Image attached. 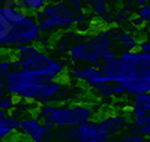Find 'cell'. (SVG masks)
<instances>
[{"instance_id": "cell-7", "label": "cell", "mask_w": 150, "mask_h": 142, "mask_svg": "<svg viewBox=\"0 0 150 142\" xmlns=\"http://www.w3.org/2000/svg\"><path fill=\"white\" fill-rule=\"evenodd\" d=\"M114 84L122 87L128 96H138V94H149L150 91V78H126L117 79Z\"/></svg>"}, {"instance_id": "cell-11", "label": "cell", "mask_w": 150, "mask_h": 142, "mask_svg": "<svg viewBox=\"0 0 150 142\" xmlns=\"http://www.w3.org/2000/svg\"><path fill=\"white\" fill-rule=\"evenodd\" d=\"M69 109H71L75 121H77L78 124L90 121L92 117H93L92 106L87 105V103H84V102H75V103H72V105L69 106Z\"/></svg>"}, {"instance_id": "cell-25", "label": "cell", "mask_w": 150, "mask_h": 142, "mask_svg": "<svg viewBox=\"0 0 150 142\" xmlns=\"http://www.w3.org/2000/svg\"><path fill=\"white\" fill-rule=\"evenodd\" d=\"M45 132H47V129H44V127H42V124H41V126L38 127L36 130H35V132L29 136V139H30L32 142H45V141H44Z\"/></svg>"}, {"instance_id": "cell-29", "label": "cell", "mask_w": 150, "mask_h": 142, "mask_svg": "<svg viewBox=\"0 0 150 142\" xmlns=\"http://www.w3.org/2000/svg\"><path fill=\"white\" fill-rule=\"evenodd\" d=\"M137 51L144 53V54H149V51H150V41H149V37H147V39H140Z\"/></svg>"}, {"instance_id": "cell-23", "label": "cell", "mask_w": 150, "mask_h": 142, "mask_svg": "<svg viewBox=\"0 0 150 142\" xmlns=\"http://www.w3.org/2000/svg\"><path fill=\"white\" fill-rule=\"evenodd\" d=\"M12 32V24H9L5 18H3V15L0 14V45H2V42L8 37V34Z\"/></svg>"}, {"instance_id": "cell-16", "label": "cell", "mask_w": 150, "mask_h": 142, "mask_svg": "<svg viewBox=\"0 0 150 142\" xmlns=\"http://www.w3.org/2000/svg\"><path fill=\"white\" fill-rule=\"evenodd\" d=\"M41 51V48H39V45H17V46H14V57L15 58H18V60H26V58H29V57H32V56H35L36 53H39Z\"/></svg>"}, {"instance_id": "cell-3", "label": "cell", "mask_w": 150, "mask_h": 142, "mask_svg": "<svg viewBox=\"0 0 150 142\" xmlns=\"http://www.w3.org/2000/svg\"><path fill=\"white\" fill-rule=\"evenodd\" d=\"M110 51H112V41L102 33H95L74 45L68 54L72 61H83L89 66H95L96 63L102 61L104 56Z\"/></svg>"}, {"instance_id": "cell-18", "label": "cell", "mask_w": 150, "mask_h": 142, "mask_svg": "<svg viewBox=\"0 0 150 142\" xmlns=\"http://www.w3.org/2000/svg\"><path fill=\"white\" fill-rule=\"evenodd\" d=\"M92 18L89 17L87 12H81V14H77V18H75V27L80 32V34H86L92 29Z\"/></svg>"}, {"instance_id": "cell-33", "label": "cell", "mask_w": 150, "mask_h": 142, "mask_svg": "<svg viewBox=\"0 0 150 142\" xmlns=\"http://www.w3.org/2000/svg\"><path fill=\"white\" fill-rule=\"evenodd\" d=\"M135 5H138L140 8H143V6L149 5V2H147V0H137V2H135Z\"/></svg>"}, {"instance_id": "cell-5", "label": "cell", "mask_w": 150, "mask_h": 142, "mask_svg": "<svg viewBox=\"0 0 150 142\" xmlns=\"http://www.w3.org/2000/svg\"><path fill=\"white\" fill-rule=\"evenodd\" d=\"M41 30L35 22L32 15H26L18 24L12 25V32L2 42L0 48L5 46H17V45H35L41 39Z\"/></svg>"}, {"instance_id": "cell-6", "label": "cell", "mask_w": 150, "mask_h": 142, "mask_svg": "<svg viewBox=\"0 0 150 142\" xmlns=\"http://www.w3.org/2000/svg\"><path fill=\"white\" fill-rule=\"evenodd\" d=\"M57 138L66 142H108L110 136L99 127L98 121H87L78 124L69 130L59 129Z\"/></svg>"}, {"instance_id": "cell-17", "label": "cell", "mask_w": 150, "mask_h": 142, "mask_svg": "<svg viewBox=\"0 0 150 142\" xmlns=\"http://www.w3.org/2000/svg\"><path fill=\"white\" fill-rule=\"evenodd\" d=\"M39 126H41V121L38 120L36 117L21 120V121H20V129H18L17 133H20L21 136H27V138H29Z\"/></svg>"}, {"instance_id": "cell-22", "label": "cell", "mask_w": 150, "mask_h": 142, "mask_svg": "<svg viewBox=\"0 0 150 142\" xmlns=\"http://www.w3.org/2000/svg\"><path fill=\"white\" fill-rule=\"evenodd\" d=\"M95 91H98L99 94H101L102 97H105V99L114 97V82H107V84L99 85Z\"/></svg>"}, {"instance_id": "cell-19", "label": "cell", "mask_w": 150, "mask_h": 142, "mask_svg": "<svg viewBox=\"0 0 150 142\" xmlns=\"http://www.w3.org/2000/svg\"><path fill=\"white\" fill-rule=\"evenodd\" d=\"M23 5L26 8L27 15H36L48 5V2L45 0H23Z\"/></svg>"}, {"instance_id": "cell-15", "label": "cell", "mask_w": 150, "mask_h": 142, "mask_svg": "<svg viewBox=\"0 0 150 142\" xmlns=\"http://www.w3.org/2000/svg\"><path fill=\"white\" fill-rule=\"evenodd\" d=\"M117 41L122 44L125 51H137V48H138V42H140V39L134 33L126 32V30L122 32V34L119 36Z\"/></svg>"}, {"instance_id": "cell-32", "label": "cell", "mask_w": 150, "mask_h": 142, "mask_svg": "<svg viewBox=\"0 0 150 142\" xmlns=\"http://www.w3.org/2000/svg\"><path fill=\"white\" fill-rule=\"evenodd\" d=\"M117 57H119V56L114 53V51H110V53H107V54L104 56V58H102L101 63H104V64H105V63H110V61H112V60H116Z\"/></svg>"}, {"instance_id": "cell-12", "label": "cell", "mask_w": 150, "mask_h": 142, "mask_svg": "<svg viewBox=\"0 0 150 142\" xmlns=\"http://www.w3.org/2000/svg\"><path fill=\"white\" fill-rule=\"evenodd\" d=\"M81 39V34L80 33H75V32H66L60 36V41L59 44L54 45V49L57 53H68V51L74 46L77 45Z\"/></svg>"}, {"instance_id": "cell-10", "label": "cell", "mask_w": 150, "mask_h": 142, "mask_svg": "<svg viewBox=\"0 0 150 142\" xmlns=\"http://www.w3.org/2000/svg\"><path fill=\"white\" fill-rule=\"evenodd\" d=\"M131 115L134 118L146 117L150 112V94H138L135 96L131 103Z\"/></svg>"}, {"instance_id": "cell-31", "label": "cell", "mask_w": 150, "mask_h": 142, "mask_svg": "<svg viewBox=\"0 0 150 142\" xmlns=\"http://www.w3.org/2000/svg\"><path fill=\"white\" fill-rule=\"evenodd\" d=\"M9 135H12V132L8 129V126L5 124V120H3L2 123H0V142L5 141V139H6Z\"/></svg>"}, {"instance_id": "cell-2", "label": "cell", "mask_w": 150, "mask_h": 142, "mask_svg": "<svg viewBox=\"0 0 150 142\" xmlns=\"http://www.w3.org/2000/svg\"><path fill=\"white\" fill-rule=\"evenodd\" d=\"M32 17L38 24L41 33H48L54 30L69 29L75 25L77 14L72 11L68 2H53L48 3L39 14Z\"/></svg>"}, {"instance_id": "cell-8", "label": "cell", "mask_w": 150, "mask_h": 142, "mask_svg": "<svg viewBox=\"0 0 150 142\" xmlns=\"http://www.w3.org/2000/svg\"><path fill=\"white\" fill-rule=\"evenodd\" d=\"M119 61L126 67H137L143 70H150V54H144L140 51H123Z\"/></svg>"}, {"instance_id": "cell-27", "label": "cell", "mask_w": 150, "mask_h": 142, "mask_svg": "<svg viewBox=\"0 0 150 142\" xmlns=\"http://www.w3.org/2000/svg\"><path fill=\"white\" fill-rule=\"evenodd\" d=\"M69 6L72 8V11L75 14H81V12H86V6H84V2L81 0H72V2H68Z\"/></svg>"}, {"instance_id": "cell-13", "label": "cell", "mask_w": 150, "mask_h": 142, "mask_svg": "<svg viewBox=\"0 0 150 142\" xmlns=\"http://www.w3.org/2000/svg\"><path fill=\"white\" fill-rule=\"evenodd\" d=\"M99 70L95 67V66H77V64H74V66L71 67V73L74 76V79L77 81H81V82H86L87 79H90L92 76H95Z\"/></svg>"}, {"instance_id": "cell-21", "label": "cell", "mask_w": 150, "mask_h": 142, "mask_svg": "<svg viewBox=\"0 0 150 142\" xmlns=\"http://www.w3.org/2000/svg\"><path fill=\"white\" fill-rule=\"evenodd\" d=\"M107 118L111 124H114L117 129H122L128 126V117H125L123 114H114V115H107Z\"/></svg>"}, {"instance_id": "cell-4", "label": "cell", "mask_w": 150, "mask_h": 142, "mask_svg": "<svg viewBox=\"0 0 150 142\" xmlns=\"http://www.w3.org/2000/svg\"><path fill=\"white\" fill-rule=\"evenodd\" d=\"M11 64H12V69L14 70H17V69L30 70V72H35V73L44 76V78H48V79H59L65 75L63 64L57 60H54L53 57H50L42 49L26 60H18L15 57H12Z\"/></svg>"}, {"instance_id": "cell-28", "label": "cell", "mask_w": 150, "mask_h": 142, "mask_svg": "<svg viewBox=\"0 0 150 142\" xmlns=\"http://www.w3.org/2000/svg\"><path fill=\"white\" fill-rule=\"evenodd\" d=\"M146 141L147 139H144L140 135H131V133L122 136V139H120V142H146Z\"/></svg>"}, {"instance_id": "cell-24", "label": "cell", "mask_w": 150, "mask_h": 142, "mask_svg": "<svg viewBox=\"0 0 150 142\" xmlns=\"http://www.w3.org/2000/svg\"><path fill=\"white\" fill-rule=\"evenodd\" d=\"M12 72V64L11 58H0V78H8V75Z\"/></svg>"}, {"instance_id": "cell-26", "label": "cell", "mask_w": 150, "mask_h": 142, "mask_svg": "<svg viewBox=\"0 0 150 142\" xmlns=\"http://www.w3.org/2000/svg\"><path fill=\"white\" fill-rule=\"evenodd\" d=\"M137 15H138V18L147 25L149 21H150V5H146V6H143V8H138Z\"/></svg>"}, {"instance_id": "cell-20", "label": "cell", "mask_w": 150, "mask_h": 142, "mask_svg": "<svg viewBox=\"0 0 150 142\" xmlns=\"http://www.w3.org/2000/svg\"><path fill=\"white\" fill-rule=\"evenodd\" d=\"M15 105H17V100L12 97V96H9V94L6 93L5 88L0 90V109L6 112V111H9V109H14Z\"/></svg>"}, {"instance_id": "cell-9", "label": "cell", "mask_w": 150, "mask_h": 142, "mask_svg": "<svg viewBox=\"0 0 150 142\" xmlns=\"http://www.w3.org/2000/svg\"><path fill=\"white\" fill-rule=\"evenodd\" d=\"M62 88H63V81H62V78L47 81L42 87L41 97L36 100V105L44 106V105H51V102H57Z\"/></svg>"}, {"instance_id": "cell-14", "label": "cell", "mask_w": 150, "mask_h": 142, "mask_svg": "<svg viewBox=\"0 0 150 142\" xmlns=\"http://www.w3.org/2000/svg\"><path fill=\"white\" fill-rule=\"evenodd\" d=\"M84 6H90L92 14L101 18L110 14V5L105 0H86Z\"/></svg>"}, {"instance_id": "cell-30", "label": "cell", "mask_w": 150, "mask_h": 142, "mask_svg": "<svg viewBox=\"0 0 150 142\" xmlns=\"http://www.w3.org/2000/svg\"><path fill=\"white\" fill-rule=\"evenodd\" d=\"M128 21H129V24L132 25L134 29H138V30H141V29L144 27V25H146V24L138 18V15H132V17H129V20H128Z\"/></svg>"}, {"instance_id": "cell-1", "label": "cell", "mask_w": 150, "mask_h": 142, "mask_svg": "<svg viewBox=\"0 0 150 142\" xmlns=\"http://www.w3.org/2000/svg\"><path fill=\"white\" fill-rule=\"evenodd\" d=\"M50 81L48 78L38 75L30 70L17 69L12 70L6 78V93L12 97H17L20 100H29L36 102L41 97V91L44 84Z\"/></svg>"}, {"instance_id": "cell-34", "label": "cell", "mask_w": 150, "mask_h": 142, "mask_svg": "<svg viewBox=\"0 0 150 142\" xmlns=\"http://www.w3.org/2000/svg\"><path fill=\"white\" fill-rule=\"evenodd\" d=\"M6 117H8V112H5V111L0 109V123H2V121H3Z\"/></svg>"}]
</instances>
